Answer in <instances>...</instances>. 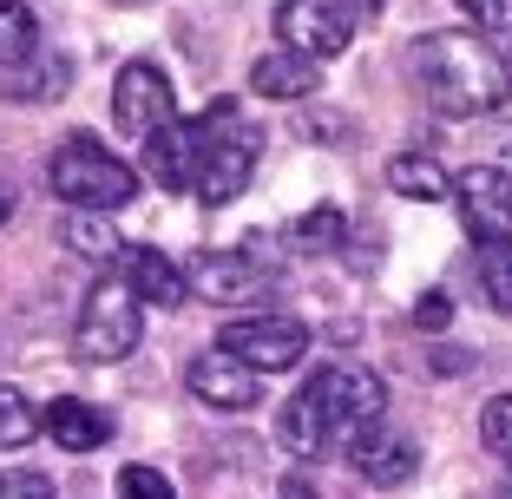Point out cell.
<instances>
[{"instance_id":"obj_26","label":"cell","mask_w":512,"mask_h":499,"mask_svg":"<svg viewBox=\"0 0 512 499\" xmlns=\"http://www.w3.org/2000/svg\"><path fill=\"white\" fill-rule=\"evenodd\" d=\"M0 499H60V493H53V480H46V473L7 467V473H0Z\"/></svg>"},{"instance_id":"obj_15","label":"cell","mask_w":512,"mask_h":499,"mask_svg":"<svg viewBox=\"0 0 512 499\" xmlns=\"http://www.w3.org/2000/svg\"><path fill=\"white\" fill-rule=\"evenodd\" d=\"M40 427L53 434V447H66V454H92V447L112 440V414H99L92 401H53V408L40 414Z\"/></svg>"},{"instance_id":"obj_9","label":"cell","mask_w":512,"mask_h":499,"mask_svg":"<svg viewBox=\"0 0 512 499\" xmlns=\"http://www.w3.org/2000/svg\"><path fill=\"white\" fill-rule=\"evenodd\" d=\"M453 197H460V217H467V237L480 243H512V184L506 171L493 165H467L453 178Z\"/></svg>"},{"instance_id":"obj_28","label":"cell","mask_w":512,"mask_h":499,"mask_svg":"<svg viewBox=\"0 0 512 499\" xmlns=\"http://www.w3.org/2000/svg\"><path fill=\"white\" fill-rule=\"evenodd\" d=\"M7 217H14V191H7V184H0V224H7Z\"/></svg>"},{"instance_id":"obj_5","label":"cell","mask_w":512,"mask_h":499,"mask_svg":"<svg viewBox=\"0 0 512 499\" xmlns=\"http://www.w3.org/2000/svg\"><path fill=\"white\" fill-rule=\"evenodd\" d=\"M204 125V158H197V184L191 191L204 197V204H230V197L250 184L256 158H263V138L250 132V125H230V106H211V119Z\"/></svg>"},{"instance_id":"obj_6","label":"cell","mask_w":512,"mask_h":499,"mask_svg":"<svg viewBox=\"0 0 512 499\" xmlns=\"http://www.w3.org/2000/svg\"><path fill=\"white\" fill-rule=\"evenodd\" d=\"M217 348H224L230 362H243L250 375H283V368H296L302 355H309V322H296V316H237V322H224Z\"/></svg>"},{"instance_id":"obj_7","label":"cell","mask_w":512,"mask_h":499,"mask_svg":"<svg viewBox=\"0 0 512 499\" xmlns=\"http://www.w3.org/2000/svg\"><path fill=\"white\" fill-rule=\"evenodd\" d=\"M171 119H178V92H171L165 66H151V60L119 66V86H112V125H119L125 138H151V132H165Z\"/></svg>"},{"instance_id":"obj_11","label":"cell","mask_w":512,"mask_h":499,"mask_svg":"<svg viewBox=\"0 0 512 499\" xmlns=\"http://www.w3.org/2000/svg\"><path fill=\"white\" fill-rule=\"evenodd\" d=\"M184 388H191L204 408H224V414H250L256 401H263V381L243 362H230L224 348H204V355L184 368Z\"/></svg>"},{"instance_id":"obj_21","label":"cell","mask_w":512,"mask_h":499,"mask_svg":"<svg viewBox=\"0 0 512 499\" xmlns=\"http://www.w3.org/2000/svg\"><path fill=\"white\" fill-rule=\"evenodd\" d=\"M480 289L499 316H512V243H486L480 250Z\"/></svg>"},{"instance_id":"obj_4","label":"cell","mask_w":512,"mask_h":499,"mask_svg":"<svg viewBox=\"0 0 512 499\" xmlns=\"http://www.w3.org/2000/svg\"><path fill=\"white\" fill-rule=\"evenodd\" d=\"M138 335H145V303L125 289V276H99L73 329L79 362H125L138 348Z\"/></svg>"},{"instance_id":"obj_23","label":"cell","mask_w":512,"mask_h":499,"mask_svg":"<svg viewBox=\"0 0 512 499\" xmlns=\"http://www.w3.org/2000/svg\"><path fill=\"white\" fill-rule=\"evenodd\" d=\"M480 440L493 447L499 460H506V473H512V394L486 401V414H480Z\"/></svg>"},{"instance_id":"obj_3","label":"cell","mask_w":512,"mask_h":499,"mask_svg":"<svg viewBox=\"0 0 512 499\" xmlns=\"http://www.w3.org/2000/svg\"><path fill=\"white\" fill-rule=\"evenodd\" d=\"M46 184H53L60 204H73V211H99V217L138 197V171L125 165L119 152H106L92 132H73L60 152L46 158Z\"/></svg>"},{"instance_id":"obj_14","label":"cell","mask_w":512,"mask_h":499,"mask_svg":"<svg viewBox=\"0 0 512 499\" xmlns=\"http://www.w3.org/2000/svg\"><path fill=\"white\" fill-rule=\"evenodd\" d=\"M197 158H204V125H178L171 119L165 132L145 138V171L165 184V191H191L197 184Z\"/></svg>"},{"instance_id":"obj_13","label":"cell","mask_w":512,"mask_h":499,"mask_svg":"<svg viewBox=\"0 0 512 499\" xmlns=\"http://www.w3.org/2000/svg\"><path fill=\"white\" fill-rule=\"evenodd\" d=\"M119 276L138 303H158V309H178L191 289H184V270L158 250V243H125L119 250Z\"/></svg>"},{"instance_id":"obj_30","label":"cell","mask_w":512,"mask_h":499,"mask_svg":"<svg viewBox=\"0 0 512 499\" xmlns=\"http://www.w3.org/2000/svg\"><path fill=\"white\" fill-rule=\"evenodd\" d=\"M499 499H512V480H506V493H499Z\"/></svg>"},{"instance_id":"obj_8","label":"cell","mask_w":512,"mask_h":499,"mask_svg":"<svg viewBox=\"0 0 512 499\" xmlns=\"http://www.w3.org/2000/svg\"><path fill=\"white\" fill-rule=\"evenodd\" d=\"M276 33L302 60H329V53H342L355 40V7L348 0H283L276 7Z\"/></svg>"},{"instance_id":"obj_22","label":"cell","mask_w":512,"mask_h":499,"mask_svg":"<svg viewBox=\"0 0 512 499\" xmlns=\"http://www.w3.org/2000/svg\"><path fill=\"white\" fill-rule=\"evenodd\" d=\"M40 434V414H33V401L20 388H7L0 381V447H27V440Z\"/></svg>"},{"instance_id":"obj_19","label":"cell","mask_w":512,"mask_h":499,"mask_svg":"<svg viewBox=\"0 0 512 499\" xmlns=\"http://www.w3.org/2000/svg\"><path fill=\"white\" fill-rule=\"evenodd\" d=\"M60 237H66V250H73V257H86V263H112V257L125 250V237H119V230H112L99 211H73Z\"/></svg>"},{"instance_id":"obj_29","label":"cell","mask_w":512,"mask_h":499,"mask_svg":"<svg viewBox=\"0 0 512 499\" xmlns=\"http://www.w3.org/2000/svg\"><path fill=\"white\" fill-rule=\"evenodd\" d=\"M283 499H309V493H302V486H289V493H283Z\"/></svg>"},{"instance_id":"obj_27","label":"cell","mask_w":512,"mask_h":499,"mask_svg":"<svg viewBox=\"0 0 512 499\" xmlns=\"http://www.w3.org/2000/svg\"><path fill=\"white\" fill-rule=\"evenodd\" d=\"M414 322H421V329H447V322H453V296H440V289H427L421 303H414Z\"/></svg>"},{"instance_id":"obj_25","label":"cell","mask_w":512,"mask_h":499,"mask_svg":"<svg viewBox=\"0 0 512 499\" xmlns=\"http://www.w3.org/2000/svg\"><path fill=\"white\" fill-rule=\"evenodd\" d=\"M296 243H309V250H329V243H342V211H335V204L309 211V217L296 224Z\"/></svg>"},{"instance_id":"obj_18","label":"cell","mask_w":512,"mask_h":499,"mask_svg":"<svg viewBox=\"0 0 512 499\" xmlns=\"http://www.w3.org/2000/svg\"><path fill=\"white\" fill-rule=\"evenodd\" d=\"M388 184L401 197H414V204H440V197L453 191V178L434 165V158H421V152H401V158H394V165H388Z\"/></svg>"},{"instance_id":"obj_17","label":"cell","mask_w":512,"mask_h":499,"mask_svg":"<svg viewBox=\"0 0 512 499\" xmlns=\"http://www.w3.org/2000/svg\"><path fill=\"white\" fill-rule=\"evenodd\" d=\"M250 86L263 92V99H309V92L322 86L316 79V60H302V53H263V60L250 66Z\"/></svg>"},{"instance_id":"obj_1","label":"cell","mask_w":512,"mask_h":499,"mask_svg":"<svg viewBox=\"0 0 512 499\" xmlns=\"http://www.w3.org/2000/svg\"><path fill=\"white\" fill-rule=\"evenodd\" d=\"M381 401H388V388H381L375 368L335 362V368L309 375L289 394L276 434H283V447L296 460H329V454H348V447L381 421Z\"/></svg>"},{"instance_id":"obj_20","label":"cell","mask_w":512,"mask_h":499,"mask_svg":"<svg viewBox=\"0 0 512 499\" xmlns=\"http://www.w3.org/2000/svg\"><path fill=\"white\" fill-rule=\"evenodd\" d=\"M27 53H40V27L20 0H0V66L27 60Z\"/></svg>"},{"instance_id":"obj_2","label":"cell","mask_w":512,"mask_h":499,"mask_svg":"<svg viewBox=\"0 0 512 499\" xmlns=\"http://www.w3.org/2000/svg\"><path fill=\"white\" fill-rule=\"evenodd\" d=\"M414 79H421L427 106L447 112V119H480V112L506 106V79L512 66L499 60L480 33H427L414 46Z\"/></svg>"},{"instance_id":"obj_24","label":"cell","mask_w":512,"mask_h":499,"mask_svg":"<svg viewBox=\"0 0 512 499\" xmlns=\"http://www.w3.org/2000/svg\"><path fill=\"white\" fill-rule=\"evenodd\" d=\"M119 499H178V486L158 467H125L119 473Z\"/></svg>"},{"instance_id":"obj_10","label":"cell","mask_w":512,"mask_h":499,"mask_svg":"<svg viewBox=\"0 0 512 499\" xmlns=\"http://www.w3.org/2000/svg\"><path fill=\"white\" fill-rule=\"evenodd\" d=\"M263 283H270V263L256 257V250H211V257H197L184 270V289L204 296V303H243Z\"/></svg>"},{"instance_id":"obj_12","label":"cell","mask_w":512,"mask_h":499,"mask_svg":"<svg viewBox=\"0 0 512 499\" xmlns=\"http://www.w3.org/2000/svg\"><path fill=\"white\" fill-rule=\"evenodd\" d=\"M348 454H355V473H362L368 486H381V493H394V486H407L414 473H421V447H414V434H394V427H368Z\"/></svg>"},{"instance_id":"obj_31","label":"cell","mask_w":512,"mask_h":499,"mask_svg":"<svg viewBox=\"0 0 512 499\" xmlns=\"http://www.w3.org/2000/svg\"><path fill=\"white\" fill-rule=\"evenodd\" d=\"M506 138H512V132H506Z\"/></svg>"},{"instance_id":"obj_16","label":"cell","mask_w":512,"mask_h":499,"mask_svg":"<svg viewBox=\"0 0 512 499\" xmlns=\"http://www.w3.org/2000/svg\"><path fill=\"white\" fill-rule=\"evenodd\" d=\"M66 79H73V66L60 53H27V60L0 66V99H60Z\"/></svg>"}]
</instances>
